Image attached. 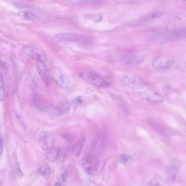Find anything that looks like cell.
<instances>
[{
    "mask_svg": "<svg viewBox=\"0 0 186 186\" xmlns=\"http://www.w3.org/2000/svg\"><path fill=\"white\" fill-rule=\"evenodd\" d=\"M33 101L36 107L40 110L54 115L61 116L68 114L70 111V105L69 103L58 107L46 102L38 98H34Z\"/></svg>",
    "mask_w": 186,
    "mask_h": 186,
    "instance_id": "6da1fadb",
    "label": "cell"
},
{
    "mask_svg": "<svg viewBox=\"0 0 186 186\" xmlns=\"http://www.w3.org/2000/svg\"><path fill=\"white\" fill-rule=\"evenodd\" d=\"M79 76L85 81L96 87L101 88H108L110 86L109 83L107 81L98 74L91 72L83 71L79 74Z\"/></svg>",
    "mask_w": 186,
    "mask_h": 186,
    "instance_id": "7a4b0ae2",
    "label": "cell"
},
{
    "mask_svg": "<svg viewBox=\"0 0 186 186\" xmlns=\"http://www.w3.org/2000/svg\"><path fill=\"white\" fill-rule=\"evenodd\" d=\"M136 92H137L141 98L148 102L160 103H162L163 101L162 97L160 94L148 88L146 85L143 86L142 88L138 90Z\"/></svg>",
    "mask_w": 186,
    "mask_h": 186,
    "instance_id": "3957f363",
    "label": "cell"
},
{
    "mask_svg": "<svg viewBox=\"0 0 186 186\" xmlns=\"http://www.w3.org/2000/svg\"><path fill=\"white\" fill-rule=\"evenodd\" d=\"M122 85L127 88L136 92L145 84L144 81L139 77L133 75H124L121 78Z\"/></svg>",
    "mask_w": 186,
    "mask_h": 186,
    "instance_id": "277c9868",
    "label": "cell"
},
{
    "mask_svg": "<svg viewBox=\"0 0 186 186\" xmlns=\"http://www.w3.org/2000/svg\"><path fill=\"white\" fill-rule=\"evenodd\" d=\"M54 39L56 42H60L86 43L88 42V38L85 36L75 33L58 34L54 37Z\"/></svg>",
    "mask_w": 186,
    "mask_h": 186,
    "instance_id": "5b68a950",
    "label": "cell"
},
{
    "mask_svg": "<svg viewBox=\"0 0 186 186\" xmlns=\"http://www.w3.org/2000/svg\"><path fill=\"white\" fill-rule=\"evenodd\" d=\"M24 54L31 59L38 61H42L46 63L48 60L47 55L43 50L36 46L29 45L24 49Z\"/></svg>",
    "mask_w": 186,
    "mask_h": 186,
    "instance_id": "8992f818",
    "label": "cell"
},
{
    "mask_svg": "<svg viewBox=\"0 0 186 186\" xmlns=\"http://www.w3.org/2000/svg\"><path fill=\"white\" fill-rule=\"evenodd\" d=\"M174 62V58L169 55H162L153 59L152 66L154 68L159 70L169 68Z\"/></svg>",
    "mask_w": 186,
    "mask_h": 186,
    "instance_id": "52a82bcc",
    "label": "cell"
},
{
    "mask_svg": "<svg viewBox=\"0 0 186 186\" xmlns=\"http://www.w3.org/2000/svg\"><path fill=\"white\" fill-rule=\"evenodd\" d=\"M52 79H54L59 86L62 88H67L68 84V79L63 71L59 67H54L51 72Z\"/></svg>",
    "mask_w": 186,
    "mask_h": 186,
    "instance_id": "ba28073f",
    "label": "cell"
},
{
    "mask_svg": "<svg viewBox=\"0 0 186 186\" xmlns=\"http://www.w3.org/2000/svg\"><path fill=\"white\" fill-rule=\"evenodd\" d=\"M39 142L44 150H50L54 146V139L50 132L43 131L39 134Z\"/></svg>",
    "mask_w": 186,
    "mask_h": 186,
    "instance_id": "9c48e42d",
    "label": "cell"
},
{
    "mask_svg": "<svg viewBox=\"0 0 186 186\" xmlns=\"http://www.w3.org/2000/svg\"><path fill=\"white\" fill-rule=\"evenodd\" d=\"M37 69L40 78L46 85H49L52 80L51 72L46 63L42 61L37 62Z\"/></svg>",
    "mask_w": 186,
    "mask_h": 186,
    "instance_id": "30bf717a",
    "label": "cell"
},
{
    "mask_svg": "<svg viewBox=\"0 0 186 186\" xmlns=\"http://www.w3.org/2000/svg\"><path fill=\"white\" fill-rule=\"evenodd\" d=\"M181 166L180 162L177 160H174L171 162L169 167L166 169V174L169 176H175Z\"/></svg>",
    "mask_w": 186,
    "mask_h": 186,
    "instance_id": "8fae6325",
    "label": "cell"
},
{
    "mask_svg": "<svg viewBox=\"0 0 186 186\" xmlns=\"http://www.w3.org/2000/svg\"><path fill=\"white\" fill-rule=\"evenodd\" d=\"M167 36L174 38H180L186 36V28L180 27L169 31Z\"/></svg>",
    "mask_w": 186,
    "mask_h": 186,
    "instance_id": "7c38bea8",
    "label": "cell"
},
{
    "mask_svg": "<svg viewBox=\"0 0 186 186\" xmlns=\"http://www.w3.org/2000/svg\"><path fill=\"white\" fill-rule=\"evenodd\" d=\"M60 152V149L59 148H52L47 153L46 158L50 162H55L58 158Z\"/></svg>",
    "mask_w": 186,
    "mask_h": 186,
    "instance_id": "4fadbf2b",
    "label": "cell"
},
{
    "mask_svg": "<svg viewBox=\"0 0 186 186\" xmlns=\"http://www.w3.org/2000/svg\"><path fill=\"white\" fill-rule=\"evenodd\" d=\"M85 141H86L85 137H82L78 140V142L74 146L73 149V153L74 155L76 156H79L81 155Z\"/></svg>",
    "mask_w": 186,
    "mask_h": 186,
    "instance_id": "5bb4252c",
    "label": "cell"
},
{
    "mask_svg": "<svg viewBox=\"0 0 186 186\" xmlns=\"http://www.w3.org/2000/svg\"><path fill=\"white\" fill-rule=\"evenodd\" d=\"M145 59L141 56H133L127 59V63L129 64H138L143 63Z\"/></svg>",
    "mask_w": 186,
    "mask_h": 186,
    "instance_id": "9a60e30c",
    "label": "cell"
},
{
    "mask_svg": "<svg viewBox=\"0 0 186 186\" xmlns=\"http://www.w3.org/2000/svg\"><path fill=\"white\" fill-rule=\"evenodd\" d=\"M39 171L41 175L44 177L45 178H49L51 174V169L49 165L45 164L40 168Z\"/></svg>",
    "mask_w": 186,
    "mask_h": 186,
    "instance_id": "2e32d148",
    "label": "cell"
},
{
    "mask_svg": "<svg viewBox=\"0 0 186 186\" xmlns=\"http://www.w3.org/2000/svg\"><path fill=\"white\" fill-rule=\"evenodd\" d=\"M12 157H13V163H14V165L15 167V172H16V173L19 176L22 177L24 174H23V172H22L21 168H20V167L19 164V163H18V159H17V156H16V154L15 153H13V155H12Z\"/></svg>",
    "mask_w": 186,
    "mask_h": 186,
    "instance_id": "e0dca14e",
    "label": "cell"
},
{
    "mask_svg": "<svg viewBox=\"0 0 186 186\" xmlns=\"http://www.w3.org/2000/svg\"><path fill=\"white\" fill-rule=\"evenodd\" d=\"M19 15L22 19L27 20H33L37 18L36 15L29 12H21L19 13Z\"/></svg>",
    "mask_w": 186,
    "mask_h": 186,
    "instance_id": "ac0fdd59",
    "label": "cell"
},
{
    "mask_svg": "<svg viewBox=\"0 0 186 186\" xmlns=\"http://www.w3.org/2000/svg\"><path fill=\"white\" fill-rule=\"evenodd\" d=\"M163 15V13L160 11H158V12H156L154 13H152L151 14L149 15L147 18H145L146 19H157V18H161L162 16Z\"/></svg>",
    "mask_w": 186,
    "mask_h": 186,
    "instance_id": "d6986e66",
    "label": "cell"
},
{
    "mask_svg": "<svg viewBox=\"0 0 186 186\" xmlns=\"http://www.w3.org/2000/svg\"><path fill=\"white\" fill-rule=\"evenodd\" d=\"M129 159V157L126 154H122L120 157V161L123 164H126Z\"/></svg>",
    "mask_w": 186,
    "mask_h": 186,
    "instance_id": "ffe728a7",
    "label": "cell"
},
{
    "mask_svg": "<svg viewBox=\"0 0 186 186\" xmlns=\"http://www.w3.org/2000/svg\"><path fill=\"white\" fill-rule=\"evenodd\" d=\"M5 170L2 169L0 170V183H2L5 180Z\"/></svg>",
    "mask_w": 186,
    "mask_h": 186,
    "instance_id": "44dd1931",
    "label": "cell"
},
{
    "mask_svg": "<svg viewBox=\"0 0 186 186\" xmlns=\"http://www.w3.org/2000/svg\"><path fill=\"white\" fill-rule=\"evenodd\" d=\"M3 88H4L3 80V77L2 76V74L0 72V90L2 91L3 90Z\"/></svg>",
    "mask_w": 186,
    "mask_h": 186,
    "instance_id": "7402d4cb",
    "label": "cell"
},
{
    "mask_svg": "<svg viewBox=\"0 0 186 186\" xmlns=\"http://www.w3.org/2000/svg\"><path fill=\"white\" fill-rule=\"evenodd\" d=\"M179 69L182 71L186 72V62L181 64L179 66Z\"/></svg>",
    "mask_w": 186,
    "mask_h": 186,
    "instance_id": "603a6c76",
    "label": "cell"
},
{
    "mask_svg": "<svg viewBox=\"0 0 186 186\" xmlns=\"http://www.w3.org/2000/svg\"><path fill=\"white\" fill-rule=\"evenodd\" d=\"M61 178H62V181H63L64 182H65V180L67 178V174L66 173H63L62 174V176H61Z\"/></svg>",
    "mask_w": 186,
    "mask_h": 186,
    "instance_id": "cb8c5ba5",
    "label": "cell"
},
{
    "mask_svg": "<svg viewBox=\"0 0 186 186\" xmlns=\"http://www.w3.org/2000/svg\"><path fill=\"white\" fill-rule=\"evenodd\" d=\"M62 186V183L60 182H57L55 183L54 186Z\"/></svg>",
    "mask_w": 186,
    "mask_h": 186,
    "instance_id": "d4e9b609",
    "label": "cell"
},
{
    "mask_svg": "<svg viewBox=\"0 0 186 186\" xmlns=\"http://www.w3.org/2000/svg\"><path fill=\"white\" fill-rule=\"evenodd\" d=\"M2 152H3V145H0V157L2 155Z\"/></svg>",
    "mask_w": 186,
    "mask_h": 186,
    "instance_id": "484cf974",
    "label": "cell"
},
{
    "mask_svg": "<svg viewBox=\"0 0 186 186\" xmlns=\"http://www.w3.org/2000/svg\"><path fill=\"white\" fill-rule=\"evenodd\" d=\"M0 145H3V142H2V139H1V137H0Z\"/></svg>",
    "mask_w": 186,
    "mask_h": 186,
    "instance_id": "4316f807",
    "label": "cell"
}]
</instances>
